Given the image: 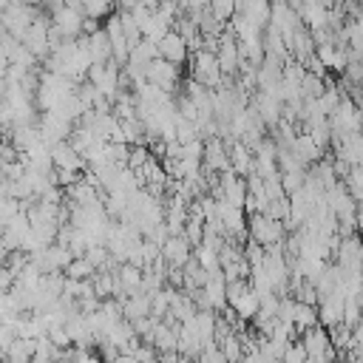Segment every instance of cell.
I'll list each match as a JSON object with an SVG mask.
<instances>
[{"mask_svg":"<svg viewBox=\"0 0 363 363\" xmlns=\"http://www.w3.org/2000/svg\"><path fill=\"white\" fill-rule=\"evenodd\" d=\"M250 241H255V244H261L264 250L267 247H272V244H281V238H284V227H281V221H272L269 216H264V213H255V216H250Z\"/></svg>","mask_w":363,"mask_h":363,"instance_id":"obj_1","label":"cell"},{"mask_svg":"<svg viewBox=\"0 0 363 363\" xmlns=\"http://www.w3.org/2000/svg\"><path fill=\"white\" fill-rule=\"evenodd\" d=\"M145 82L153 85V88H159L162 94H167V91H173V88L179 85V68L156 57V60L145 68Z\"/></svg>","mask_w":363,"mask_h":363,"instance_id":"obj_2","label":"cell"},{"mask_svg":"<svg viewBox=\"0 0 363 363\" xmlns=\"http://www.w3.org/2000/svg\"><path fill=\"white\" fill-rule=\"evenodd\" d=\"M48 156H51V167L54 170H65V173H77V170H82L85 167V159L62 139V142H57V145H51L48 147Z\"/></svg>","mask_w":363,"mask_h":363,"instance_id":"obj_3","label":"cell"},{"mask_svg":"<svg viewBox=\"0 0 363 363\" xmlns=\"http://www.w3.org/2000/svg\"><path fill=\"white\" fill-rule=\"evenodd\" d=\"M156 54H159V60H164V62H170V65H182L184 60H187V43L182 40V34H176L173 28L156 43Z\"/></svg>","mask_w":363,"mask_h":363,"instance_id":"obj_4","label":"cell"},{"mask_svg":"<svg viewBox=\"0 0 363 363\" xmlns=\"http://www.w3.org/2000/svg\"><path fill=\"white\" fill-rule=\"evenodd\" d=\"M162 258L167 261V267H176V269H184V264L193 258L190 255V244L184 241V235H176V238H167L162 244Z\"/></svg>","mask_w":363,"mask_h":363,"instance_id":"obj_5","label":"cell"},{"mask_svg":"<svg viewBox=\"0 0 363 363\" xmlns=\"http://www.w3.org/2000/svg\"><path fill=\"white\" fill-rule=\"evenodd\" d=\"M216 346H218V352L224 354V363H238V360L244 357V346H241V337H235V335H227V337H221Z\"/></svg>","mask_w":363,"mask_h":363,"instance_id":"obj_6","label":"cell"},{"mask_svg":"<svg viewBox=\"0 0 363 363\" xmlns=\"http://www.w3.org/2000/svg\"><path fill=\"white\" fill-rule=\"evenodd\" d=\"M96 275V269L85 261V258H71V264L65 267V278L68 281H88V278H94Z\"/></svg>","mask_w":363,"mask_h":363,"instance_id":"obj_7","label":"cell"},{"mask_svg":"<svg viewBox=\"0 0 363 363\" xmlns=\"http://www.w3.org/2000/svg\"><path fill=\"white\" fill-rule=\"evenodd\" d=\"M111 363H139V360H136V357H130V354H116Z\"/></svg>","mask_w":363,"mask_h":363,"instance_id":"obj_8","label":"cell"}]
</instances>
